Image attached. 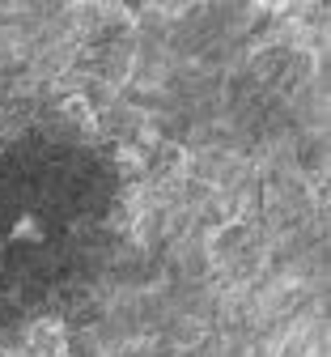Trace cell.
<instances>
[{
    "instance_id": "1",
    "label": "cell",
    "mask_w": 331,
    "mask_h": 357,
    "mask_svg": "<svg viewBox=\"0 0 331 357\" xmlns=\"http://www.w3.org/2000/svg\"><path fill=\"white\" fill-rule=\"evenodd\" d=\"M13 238H43L38 221H34V217H22V221H17V230H13Z\"/></svg>"
}]
</instances>
